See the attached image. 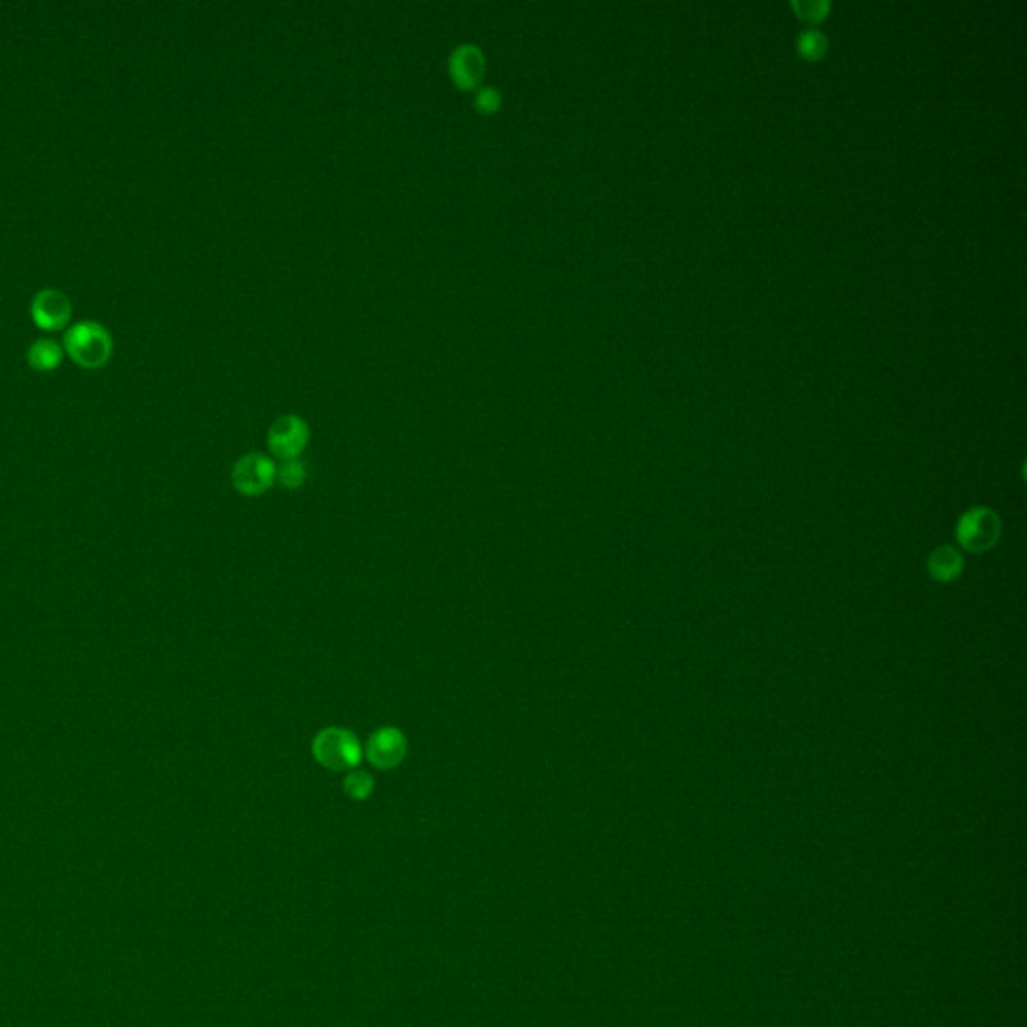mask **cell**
Wrapping results in <instances>:
<instances>
[{
    "instance_id": "cell-11",
    "label": "cell",
    "mask_w": 1027,
    "mask_h": 1027,
    "mask_svg": "<svg viewBox=\"0 0 1027 1027\" xmlns=\"http://www.w3.org/2000/svg\"><path fill=\"white\" fill-rule=\"evenodd\" d=\"M374 789H376V781L368 771H364L360 767L354 771H348V775L344 779V791L350 799L366 801L372 797Z\"/></svg>"
},
{
    "instance_id": "cell-3",
    "label": "cell",
    "mask_w": 1027,
    "mask_h": 1027,
    "mask_svg": "<svg viewBox=\"0 0 1027 1027\" xmlns=\"http://www.w3.org/2000/svg\"><path fill=\"white\" fill-rule=\"evenodd\" d=\"M275 482H277V466L269 456H265L261 452L245 454L233 464L231 484L241 496H247V498L263 496L265 492H269L273 488Z\"/></svg>"
},
{
    "instance_id": "cell-10",
    "label": "cell",
    "mask_w": 1027,
    "mask_h": 1027,
    "mask_svg": "<svg viewBox=\"0 0 1027 1027\" xmlns=\"http://www.w3.org/2000/svg\"><path fill=\"white\" fill-rule=\"evenodd\" d=\"M961 568H963L961 556L949 546H941L929 556V572L941 582H949V580L957 578Z\"/></svg>"
},
{
    "instance_id": "cell-6",
    "label": "cell",
    "mask_w": 1027,
    "mask_h": 1027,
    "mask_svg": "<svg viewBox=\"0 0 1027 1027\" xmlns=\"http://www.w3.org/2000/svg\"><path fill=\"white\" fill-rule=\"evenodd\" d=\"M999 538V518L987 508L969 510L957 524V540L967 552L981 554Z\"/></svg>"
},
{
    "instance_id": "cell-7",
    "label": "cell",
    "mask_w": 1027,
    "mask_h": 1027,
    "mask_svg": "<svg viewBox=\"0 0 1027 1027\" xmlns=\"http://www.w3.org/2000/svg\"><path fill=\"white\" fill-rule=\"evenodd\" d=\"M486 57L480 47L464 43L458 45L448 57L450 81L460 91H474L486 77Z\"/></svg>"
},
{
    "instance_id": "cell-15",
    "label": "cell",
    "mask_w": 1027,
    "mask_h": 1027,
    "mask_svg": "<svg viewBox=\"0 0 1027 1027\" xmlns=\"http://www.w3.org/2000/svg\"><path fill=\"white\" fill-rule=\"evenodd\" d=\"M797 9L801 7V13L805 19H811V21H817V19H823L825 11L829 9L827 3H803V5H795Z\"/></svg>"
},
{
    "instance_id": "cell-2",
    "label": "cell",
    "mask_w": 1027,
    "mask_h": 1027,
    "mask_svg": "<svg viewBox=\"0 0 1027 1027\" xmlns=\"http://www.w3.org/2000/svg\"><path fill=\"white\" fill-rule=\"evenodd\" d=\"M65 352L85 370L103 368L113 356V337L97 321H79L65 331Z\"/></svg>"
},
{
    "instance_id": "cell-5",
    "label": "cell",
    "mask_w": 1027,
    "mask_h": 1027,
    "mask_svg": "<svg viewBox=\"0 0 1027 1027\" xmlns=\"http://www.w3.org/2000/svg\"><path fill=\"white\" fill-rule=\"evenodd\" d=\"M309 438H311V432H309L307 422L299 416L287 414V416L277 418L269 426L267 448L281 462L293 460V458H299L301 452L307 448Z\"/></svg>"
},
{
    "instance_id": "cell-12",
    "label": "cell",
    "mask_w": 1027,
    "mask_h": 1027,
    "mask_svg": "<svg viewBox=\"0 0 1027 1027\" xmlns=\"http://www.w3.org/2000/svg\"><path fill=\"white\" fill-rule=\"evenodd\" d=\"M305 480H307V468H305V464L299 458L283 460L277 466V482L285 490H297V488H301L305 484Z\"/></svg>"
},
{
    "instance_id": "cell-1",
    "label": "cell",
    "mask_w": 1027,
    "mask_h": 1027,
    "mask_svg": "<svg viewBox=\"0 0 1027 1027\" xmlns=\"http://www.w3.org/2000/svg\"><path fill=\"white\" fill-rule=\"evenodd\" d=\"M311 755L315 763L327 771L348 773L360 767L364 747L350 729L325 727L313 737Z\"/></svg>"
},
{
    "instance_id": "cell-13",
    "label": "cell",
    "mask_w": 1027,
    "mask_h": 1027,
    "mask_svg": "<svg viewBox=\"0 0 1027 1027\" xmlns=\"http://www.w3.org/2000/svg\"><path fill=\"white\" fill-rule=\"evenodd\" d=\"M502 105L504 99L496 87H480L474 95V109L484 117L496 115L502 109Z\"/></svg>"
},
{
    "instance_id": "cell-4",
    "label": "cell",
    "mask_w": 1027,
    "mask_h": 1027,
    "mask_svg": "<svg viewBox=\"0 0 1027 1027\" xmlns=\"http://www.w3.org/2000/svg\"><path fill=\"white\" fill-rule=\"evenodd\" d=\"M410 753V743L406 735L396 727H380L376 729L364 747V757L378 771H394L398 769Z\"/></svg>"
},
{
    "instance_id": "cell-9",
    "label": "cell",
    "mask_w": 1027,
    "mask_h": 1027,
    "mask_svg": "<svg viewBox=\"0 0 1027 1027\" xmlns=\"http://www.w3.org/2000/svg\"><path fill=\"white\" fill-rule=\"evenodd\" d=\"M65 358V348L59 341L51 337H41L29 346L27 350V362L37 372H53L61 366Z\"/></svg>"
},
{
    "instance_id": "cell-8",
    "label": "cell",
    "mask_w": 1027,
    "mask_h": 1027,
    "mask_svg": "<svg viewBox=\"0 0 1027 1027\" xmlns=\"http://www.w3.org/2000/svg\"><path fill=\"white\" fill-rule=\"evenodd\" d=\"M31 315L37 327L47 331L63 329L73 315L71 299L55 287L41 289L31 301Z\"/></svg>"
},
{
    "instance_id": "cell-14",
    "label": "cell",
    "mask_w": 1027,
    "mask_h": 1027,
    "mask_svg": "<svg viewBox=\"0 0 1027 1027\" xmlns=\"http://www.w3.org/2000/svg\"><path fill=\"white\" fill-rule=\"evenodd\" d=\"M797 49L807 59H819L827 51V39L819 31H805L797 39Z\"/></svg>"
}]
</instances>
